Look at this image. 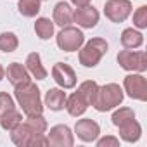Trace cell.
<instances>
[{
    "label": "cell",
    "instance_id": "cell-6",
    "mask_svg": "<svg viewBox=\"0 0 147 147\" xmlns=\"http://www.w3.org/2000/svg\"><path fill=\"white\" fill-rule=\"evenodd\" d=\"M131 12L130 0H107L104 5V14L113 23H123Z\"/></svg>",
    "mask_w": 147,
    "mask_h": 147
},
{
    "label": "cell",
    "instance_id": "cell-26",
    "mask_svg": "<svg viewBox=\"0 0 147 147\" xmlns=\"http://www.w3.org/2000/svg\"><path fill=\"white\" fill-rule=\"evenodd\" d=\"M133 118H135V113L130 107H119L113 114V123H114V126H119V125H123V123H126L128 119H133Z\"/></svg>",
    "mask_w": 147,
    "mask_h": 147
},
{
    "label": "cell",
    "instance_id": "cell-19",
    "mask_svg": "<svg viewBox=\"0 0 147 147\" xmlns=\"http://www.w3.org/2000/svg\"><path fill=\"white\" fill-rule=\"evenodd\" d=\"M121 43L125 49H138L144 43V35L133 28H126L121 33Z\"/></svg>",
    "mask_w": 147,
    "mask_h": 147
},
{
    "label": "cell",
    "instance_id": "cell-23",
    "mask_svg": "<svg viewBox=\"0 0 147 147\" xmlns=\"http://www.w3.org/2000/svg\"><path fill=\"white\" fill-rule=\"evenodd\" d=\"M19 45V40L14 33L11 31H5L0 35V50L2 52H14Z\"/></svg>",
    "mask_w": 147,
    "mask_h": 147
},
{
    "label": "cell",
    "instance_id": "cell-10",
    "mask_svg": "<svg viewBox=\"0 0 147 147\" xmlns=\"http://www.w3.org/2000/svg\"><path fill=\"white\" fill-rule=\"evenodd\" d=\"M75 133H76L78 138L83 140V142H95V140L99 138L100 126H99V123H95V121L90 119V118L78 119L76 125H75Z\"/></svg>",
    "mask_w": 147,
    "mask_h": 147
},
{
    "label": "cell",
    "instance_id": "cell-28",
    "mask_svg": "<svg viewBox=\"0 0 147 147\" xmlns=\"http://www.w3.org/2000/svg\"><path fill=\"white\" fill-rule=\"evenodd\" d=\"M14 99L7 94V92H0V116L5 114L7 111L14 109Z\"/></svg>",
    "mask_w": 147,
    "mask_h": 147
},
{
    "label": "cell",
    "instance_id": "cell-31",
    "mask_svg": "<svg viewBox=\"0 0 147 147\" xmlns=\"http://www.w3.org/2000/svg\"><path fill=\"white\" fill-rule=\"evenodd\" d=\"M71 2L75 4L76 7H85V5H88L92 2V0H71Z\"/></svg>",
    "mask_w": 147,
    "mask_h": 147
},
{
    "label": "cell",
    "instance_id": "cell-15",
    "mask_svg": "<svg viewBox=\"0 0 147 147\" xmlns=\"http://www.w3.org/2000/svg\"><path fill=\"white\" fill-rule=\"evenodd\" d=\"M118 128H119V137L125 142H130V144L131 142H137L140 138V135H142V126L138 125V121H135V118L133 119H128L126 123L119 125Z\"/></svg>",
    "mask_w": 147,
    "mask_h": 147
},
{
    "label": "cell",
    "instance_id": "cell-17",
    "mask_svg": "<svg viewBox=\"0 0 147 147\" xmlns=\"http://www.w3.org/2000/svg\"><path fill=\"white\" fill-rule=\"evenodd\" d=\"M33 130L28 126V123H19L14 130H11V138L16 145L19 147H28L30 144V138L33 137Z\"/></svg>",
    "mask_w": 147,
    "mask_h": 147
},
{
    "label": "cell",
    "instance_id": "cell-16",
    "mask_svg": "<svg viewBox=\"0 0 147 147\" xmlns=\"http://www.w3.org/2000/svg\"><path fill=\"white\" fill-rule=\"evenodd\" d=\"M73 23V9L67 2H59L54 7V24L64 28Z\"/></svg>",
    "mask_w": 147,
    "mask_h": 147
},
{
    "label": "cell",
    "instance_id": "cell-13",
    "mask_svg": "<svg viewBox=\"0 0 147 147\" xmlns=\"http://www.w3.org/2000/svg\"><path fill=\"white\" fill-rule=\"evenodd\" d=\"M64 107L67 109V113H69L71 116L78 118V116H82V114L87 111V107H88V102L85 100V97H83L80 92H75L73 95L66 97Z\"/></svg>",
    "mask_w": 147,
    "mask_h": 147
},
{
    "label": "cell",
    "instance_id": "cell-30",
    "mask_svg": "<svg viewBox=\"0 0 147 147\" xmlns=\"http://www.w3.org/2000/svg\"><path fill=\"white\" fill-rule=\"evenodd\" d=\"M119 145V140L116 137H104L100 140H97V147H118Z\"/></svg>",
    "mask_w": 147,
    "mask_h": 147
},
{
    "label": "cell",
    "instance_id": "cell-3",
    "mask_svg": "<svg viewBox=\"0 0 147 147\" xmlns=\"http://www.w3.org/2000/svg\"><path fill=\"white\" fill-rule=\"evenodd\" d=\"M107 42L104 38H92L80 47V64L85 67H95L107 52Z\"/></svg>",
    "mask_w": 147,
    "mask_h": 147
},
{
    "label": "cell",
    "instance_id": "cell-14",
    "mask_svg": "<svg viewBox=\"0 0 147 147\" xmlns=\"http://www.w3.org/2000/svg\"><path fill=\"white\" fill-rule=\"evenodd\" d=\"M26 69H28L30 75L33 78H36V80H45L47 78V69L43 67L42 57H40L38 52H31L26 57Z\"/></svg>",
    "mask_w": 147,
    "mask_h": 147
},
{
    "label": "cell",
    "instance_id": "cell-32",
    "mask_svg": "<svg viewBox=\"0 0 147 147\" xmlns=\"http://www.w3.org/2000/svg\"><path fill=\"white\" fill-rule=\"evenodd\" d=\"M4 75H5V71H4V67L0 66V82H2V78H4Z\"/></svg>",
    "mask_w": 147,
    "mask_h": 147
},
{
    "label": "cell",
    "instance_id": "cell-1",
    "mask_svg": "<svg viewBox=\"0 0 147 147\" xmlns=\"http://www.w3.org/2000/svg\"><path fill=\"white\" fill-rule=\"evenodd\" d=\"M14 95L18 104L21 106L23 113L26 116H35V114H42L43 113V104H42V97H40V90L35 83L28 82L23 85L14 87Z\"/></svg>",
    "mask_w": 147,
    "mask_h": 147
},
{
    "label": "cell",
    "instance_id": "cell-20",
    "mask_svg": "<svg viewBox=\"0 0 147 147\" xmlns=\"http://www.w3.org/2000/svg\"><path fill=\"white\" fill-rule=\"evenodd\" d=\"M19 123H23V114H21L19 111H16V107L0 116V126H2L4 130H9V131H11V130H14Z\"/></svg>",
    "mask_w": 147,
    "mask_h": 147
},
{
    "label": "cell",
    "instance_id": "cell-24",
    "mask_svg": "<svg viewBox=\"0 0 147 147\" xmlns=\"http://www.w3.org/2000/svg\"><path fill=\"white\" fill-rule=\"evenodd\" d=\"M97 90H99V85H97V82H94V80H87V82H83V83L78 87V92L85 97V100L88 102V106L94 102V97H95Z\"/></svg>",
    "mask_w": 147,
    "mask_h": 147
},
{
    "label": "cell",
    "instance_id": "cell-29",
    "mask_svg": "<svg viewBox=\"0 0 147 147\" xmlns=\"http://www.w3.org/2000/svg\"><path fill=\"white\" fill-rule=\"evenodd\" d=\"M38 147V145H49V138L45 137V133H35L31 138H30V144H28V147Z\"/></svg>",
    "mask_w": 147,
    "mask_h": 147
},
{
    "label": "cell",
    "instance_id": "cell-11",
    "mask_svg": "<svg viewBox=\"0 0 147 147\" xmlns=\"http://www.w3.org/2000/svg\"><path fill=\"white\" fill-rule=\"evenodd\" d=\"M73 21L78 23V26H82L85 30H92L99 23V12H97L95 7H92L88 4L85 7H78L75 12H73Z\"/></svg>",
    "mask_w": 147,
    "mask_h": 147
},
{
    "label": "cell",
    "instance_id": "cell-5",
    "mask_svg": "<svg viewBox=\"0 0 147 147\" xmlns=\"http://www.w3.org/2000/svg\"><path fill=\"white\" fill-rule=\"evenodd\" d=\"M118 62L123 69L133 73H144L147 69V54L144 50H121L118 54Z\"/></svg>",
    "mask_w": 147,
    "mask_h": 147
},
{
    "label": "cell",
    "instance_id": "cell-7",
    "mask_svg": "<svg viewBox=\"0 0 147 147\" xmlns=\"http://www.w3.org/2000/svg\"><path fill=\"white\" fill-rule=\"evenodd\" d=\"M123 87H125V92L128 94V97L142 100V102L147 100V80L142 75H128V76H125Z\"/></svg>",
    "mask_w": 147,
    "mask_h": 147
},
{
    "label": "cell",
    "instance_id": "cell-25",
    "mask_svg": "<svg viewBox=\"0 0 147 147\" xmlns=\"http://www.w3.org/2000/svg\"><path fill=\"white\" fill-rule=\"evenodd\" d=\"M28 126L33 130V133H45L47 131V121L42 114H35V116H28Z\"/></svg>",
    "mask_w": 147,
    "mask_h": 147
},
{
    "label": "cell",
    "instance_id": "cell-22",
    "mask_svg": "<svg viewBox=\"0 0 147 147\" xmlns=\"http://www.w3.org/2000/svg\"><path fill=\"white\" fill-rule=\"evenodd\" d=\"M40 2L42 0H19L18 9L24 18H35L40 12Z\"/></svg>",
    "mask_w": 147,
    "mask_h": 147
},
{
    "label": "cell",
    "instance_id": "cell-12",
    "mask_svg": "<svg viewBox=\"0 0 147 147\" xmlns=\"http://www.w3.org/2000/svg\"><path fill=\"white\" fill-rule=\"evenodd\" d=\"M5 75H7V80L11 82L12 87H18V85H23V83L31 82V80H30L28 69H26L23 64H19V62L9 64V67L5 69Z\"/></svg>",
    "mask_w": 147,
    "mask_h": 147
},
{
    "label": "cell",
    "instance_id": "cell-9",
    "mask_svg": "<svg viewBox=\"0 0 147 147\" xmlns=\"http://www.w3.org/2000/svg\"><path fill=\"white\" fill-rule=\"evenodd\" d=\"M47 138H49V145H54V147H73V144H75L71 128L66 125L52 126Z\"/></svg>",
    "mask_w": 147,
    "mask_h": 147
},
{
    "label": "cell",
    "instance_id": "cell-18",
    "mask_svg": "<svg viewBox=\"0 0 147 147\" xmlns=\"http://www.w3.org/2000/svg\"><path fill=\"white\" fill-rule=\"evenodd\" d=\"M66 102V92L61 88H49L45 94V106L50 111H61Z\"/></svg>",
    "mask_w": 147,
    "mask_h": 147
},
{
    "label": "cell",
    "instance_id": "cell-21",
    "mask_svg": "<svg viewBox=\"0 0 147 147\" xmlns=\"http://www.w3.org/2000/svg\"><path fill=\"white\" fill-rule=\"evenodd\" d=\"M35 33L40 40H49L54 35V21H50L49 18H38L35 23Z\"/></svg>",
    "mask_w": 147,
    "mask_h": 147
},
{
    "label": "cell",
    "instance_id": "cell-4",
    "mask_svg": "<svg viewBox=\"0 0 147 147\" xmlns=\"http://www.w3.org/2000/svg\"><path fill=\"white\" fill-rule=\"evenodd\" d=\"M57 47L64 52H75L80 50V47L85 43V35L82 33V30L75 28V26H64L57 36H55Z\"/></svg>",
    "mask_w": 147,
    "mask_h": 147
},
{
    "label": "cell",
    "instance_id": "cell-27",
    "mask_svg": "<svg viewBox=\"0 0 147 147\" xmlns=\"http://www.w3.org/2000/svg\"><path fill=\"white\" fill-rule=\"evenodd\" d=\"M133 24L140 30L147 28V5H142L137 9V12L133 14Z\"/></svg>",
    "mask_w": 147,
    "mask_h": 147
},
{
    "label": "cell",
    "instance_id": "cell-2",
    "mask_svg": "<svg viewBox=\"0 0 147 147\" xmlns=\"http://www.w3.org/2000/svg\"><path fill=\"white\" fill-rule=\"evenodd\" d=\"M123 97H125V94L118 83H107L104 87H99V90L94 97V102L90 106H94L99 113H106V111L118 107L123 102Z\"/></svg>",
    "mask_w": 147,
    "mask_h": 147
},
{
    "label": "cell",
    "instance_id": "cell-8",
    "mask_svg": "<svg viewBox=\"0 0 147 147\" xmlns=\"http://www.w3.org/2000/svg\"><path fill=\"white\" fill-rule=\"evenodd\" d=\"M52 78L61 88H73L76 85V73L69 64L55 62L52 67Z\"/></svg>",
    "mask_w": 147,
    "mask_h": 147
}]
</instances>
